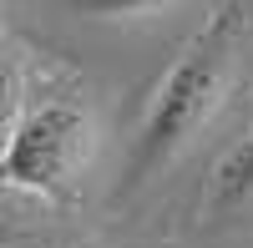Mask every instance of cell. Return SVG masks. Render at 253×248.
<instances>
[{"label": "cell", "instance_id": "cell-1", "mask_svg": "<svg viewBox=\"0 0 253 248\" xmlns=\"http://www.w3.org/2000/svg\"><path fill=\"white\" fill-rule=\"evenodd\" d=\"M248 41V0H228L203 20V31L182 46V56L167 66L162 86L147 107L142 127L132 137L126 152V177H122V198L137 193L142 182H152L157 172H167L172 162L193 147V137L218 117L228 86L238 76V56Z\"/></svg>", "mask_w": 253, "mask_h": 248}, {"label": "cell", "instance_id": "cell-2", "mask_svg": "<svg viewBox=\"0 0 253 248\" xmlns=\"http://www.w3.org/2000/svg\"><path fill=\"white\" fill-rule=\"evenodd\" d=\"M91 112L81 101L66 96H51V101H36L15 117V127L5 132V147H0V182L10 188H26L36 198H66L76 172L86 167L91 157Z\"/></svg>", "mask_w": 253, "mask_h": 248}, {"label": "cell", "instance_id": "cell-3", "mask_svg": "<svg viewBox=\"0 0 253 248\" xmlns=\"http://www.w3.org/2000/svg\"><path fill=\"white\" fill-rule=\"evenodd\" d=\"M0 248H61L56 203L0 182Z\"/></svg>", "mask_w": 253, "mask_h": 248}, {"label": "cell", "instance_id": "cell-4", "mask_svg": "<svg viewBox=\"0 0 253 248\" xmlns=\"http://www.w3.org/2000/svg\"><path fill=\"white\" fill-rule=\"evenodd\" d=\"M253 198V127L228 147V157L213 172V193H208V213H233Z\"/></svg>", "mask_w": 253, "mask_h": 248}, {"label": "cell", "instance_id": "cell-5", "mask_svg": "<svg viewBox=\"0 0 253 248\" xmlns=\"http://www.w3.org/2000/svg\"><path fill=\"white\" fill-rule=\"evenodd\" d=\"M76 15H101V20H142L162 5H172V0H66Z\"/></svg>", "mask_w": 253, "mask_h": 248}]
</instances>
